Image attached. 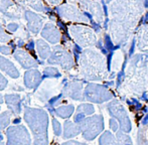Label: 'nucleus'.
<instances>
[{"label": "nucleus", "mask_w": 148, "mask_h": 145, "mask_svg": "<svg viewBox=\"0 0 148 145\" xmlns=\"http://www.w3.org/2000/svg\"><path fill=\"white\" fill-rule=\"evenodd\" d=\"M24 120L29 126L33 135L34 145H47V127H49V116L42 109L30 108L25 106L24 108Z\"/></svg>", "instance_id": "nucleus-1"}, {"label": "nucleus", "mask_w": 148, "mask_h": 145, "mask_svg": "<svg viewBox=\"0 0 148 145\" xmlns=\"http://www.w3.org/2000/svg\"><path fill=\"white\" fill-rule=\"evenodd\" d=\"M7 144L9 145H30V134L23 125H14L6 129Z\"/></svg>", "instance_id": "nucleus-2"}, {"label": "nucleus", "mask_w": 148, "mask_h": 145, "mask_svg": "<svg viewBox=\"0 0 148 145\" xmlns=\"http://www.w3.org/2000/svg\"><path fill=\"white\" fill-rule=\"evenodd\" d=\"M0 12L10 19H21V7L12 0H0Z\"/></svg>", "instance_id": "nucleus-3"}, {"label": "nucleus", "mask_w": 148, "mask_h": 145, "mask_svg": "<svg viewBox=\"0 0 148 145\" xmlns=\"http://www.w3.org/2000/svg\"><path fill=\"white\" fill-rule=\"evenodd\" d=\"M47 63L51 64V65H53V64H55V65H60L62 66V68H64V69H68V68L71 67V60L70 57H69V55H66V53L64 51H62L60 47H56L55 49H53V51L51 53V57H49V60H47Z\"/></svg>", "instance_id": "nucleus-4"}, {"label": "nucleus", "mask_w": 148, "mask_h": 145, "mask_svg": "<svg viewBox=\"0 0 148 145\" xmlns=\"http://www.w3.org/2000/svg\"><path fill=\"white\" fill-rule=\"evenodd\" d=\"M24 18L27 21V27L32 34H38L43 24L42 16L30 10H24Z\"/></svg>", "instance_id": "nucleus-5"}, {"label": "nucleus", "mask_w": 148, "mask_h": 145, "mask_svg": "<svg viewBox=\"0 0 148 145\" xmlns=\"http://www.w3.org/2000/svg\"><path fill=\"white\" fill-rule=\"evenodd\" d=\"M14 59L19 63V65L21 66L23 69H31V68H36L38 67L39 62H37L34 57H32V55H30L28 53H26L25 51L22 49H17L15 53H13Z\"/></svg>", "instance_id": "nucleus-6"}, {"label": "nucleus", "mask_w": 148, "mask_h": 145, "mask_svg": "<svg viewBox=\"0 0 148 145\" xmlns=\"http://www.w3.org/2000/svg\"><path fill=\"white\" fill-rule=\"evenodd\" d=\"M42 81L40 72L37 70H28L24 74V85L27 89H36Z\"/></svg>", "instance_id": "nucleus-7"}, {"label": "nucleus", "mask_w": 148, "mask_h": 145, "mask_svg": "<svg viewBox=\"0 0 148 145\" xmlns=\"http://www.w3.org/2000/svg\"><path fill=\"white\" fill-rule=\"evenodd\" d=\"M41 36L51 43H57L60 40V31L53 24L47 23L41 30Z\"/></svg>", "instance_id": "nucleus-8"}, {"label": "nucleus", "mask_w": 148, "mask_h": 145, "mask_svg": "<svg viewBox=\"0 0 148 145\" xmlns=\"http://www.w3.org/2000/svg\"><path fill=\"white\" fill-rule=\"evenodd\" d=\"M5 102L9 111L12 114H18L21 112V98L17 94H9L5 96Z\"/></svg>", "instance_id": "nucleus-9"}, {"label": "nucleus", "mask_w": 148, "mask_h": 145, "mask_svg": "<svg viewBox=\"0 0 148 145\" xmlns=\"http://www.w3.org/2000/svg\"><path fill=\"white\" fill-rule=\"evenodd\" d=\"M0 70L3 71L4 72H6L12 79H17L20 76L19 72L16 69L15 66L9 60L5 59L4 57H1V55H0Z\"/></svg>", "instance_id": "nucleus-10"}, {"label": "nucleus", "mask_w": 148, "mask_h": 145, "mask_svg": "<svg viewBox=\"0 0 148 145\" xmlns=\"http://www.w3.org/2000/svg\"><path fill=\"white\" fill-rule=\"evenodd\" d=\"M36 49L38 51V55L41 59L45 60L51 57V47L42 39H38L36 41Z\"/></svg>", "instance_id": "nucleus-11"}, {"label": "nucleus", "mask_w": 148, "mask_h": 145, "mask_svg": "<svg viewBox=\"0 0 148 145\" xmlns=\"http://www.w3.org/2000/svg\"><path fill=\"white\" fill-rule=\"evenodd\" d=\"M16 1L21 3L24 6L33 8L36 11L45 12V6L42 4V0H16Z\"/></svg>", "instance_id": "nucleus-12"}, {"label": "nucleus", "mask_w": 148, "mask_h": 145, "mask_svg": "<svg viewBox=\"0 0 148 145\" xmlns=\"http://www.w3.org/2000/svg\"><path fill=\"white\" fill-rule=\"evenodd\" d=\"M12 113L10 111H5L0 114V130H3L9 125Z\"/></svg>", "instance_id": "nucleus-13"}, {"label": "nucleus", "mask_w": 148, "mask_h": 145, "mask_svg": "<svg viewBox=\"0 0 148 145\" xmlns=\"http://www.w3.org/2000/svg\"><path fill=\"white\" fill-rule=\"evenodd\" d=\"M73 110H74V107L73 106H64V107H60V108L57 109L55 112L60 117L66 118L73 113Z\"/></svg>", "instance_id": "nucleus-14"}, {"label": "nucleus", "mask_w": 148, "mask_h": 145, "mask_svg": "<svg viewBox=\"0 0 148 145\" xmlns=\"http://www.w3.org/2000/svg\"><path fill=\"white\" fill-rule=\"evenodd\" d=\"M74 129L75 128H74V126H73L72 123H70V122H66V123H64V138H69L73 135H76L78 132L74 131Z\"/></svg>", "instance_id": "nucleus-15"}, {"label": "nucleus", "mask_w": 148, "mask_h": 145, "mask_svg": "<svg viewBox=\"0 0 148 145\" xmlns=\"http://www.w3.org/2000/svg\"><path fill=\"white\" fill-rule=\"evenodd\" d=\"M60 76V72L56 68H47L43 71V78H58Z\"/></svg>", "instance_id": "nucleus-16"}, {"label": "nucleus", "mask_w": 148, "mask_h": 145, "mask_svg": "<svg viewBox=\"0 0 148 145\" xmlns=\"http://www.w3.org/2000/svg\"><path fill=\"white\" fill-rule=\"evenodd\" d=\"M9 40H10V36L8 34H6L3 26L0 24V42H6V41H9Z\"/></svg>", "instance_id": "nucleus-17"}, {"label": "nucleus", "mask_w": 148, "mask_h": 145, "mask_svg": "<svg viewBox=\"0 0 148 145\" xmlns=\"http://www.w3.org/2000/svg\"><path fill=\"white\" fill-rule=\"evenodd\" d=\"M7 85H8V82H7V80H6V78L2 74H0V91L4 90V89L7 87Z\"/></svg>", "instance_id": "nucleus-18"}, {"label": "nucleus", "mask_w": 148, "mask_h": 145, "mask_svg": "<svg viewBox=\"0 0 148 145\" xmlns=\"http://www.w3.org/2000/svg\"><path fill=\"white\" fill-rule=\"evenodd\" d=\"M53 131H55L56 135H60V125L56 119L53 120Z\"/></svg>", "instance_id": "nucleus-19"}, {"label": "nucleus", "mask_w": 148, "mask_h": 145, "mask_svg": "<svg viewBox=\"0 0 148 145\" xmlns=\"http://www.w3.org/2000/svg\"><path fill=\"white\" fill-rule=\"evenodd\" d=\"M0 53H3V55H9V53H11V47H6V45H1L0 47Z\"/></svg>", "instance_id": "nucleus-20"}, {"label": "nucleus", "mask_w": 148, "mask_h": 145, "mask_svg": "<svg viewBox=\"0 0 148 145\" xmlns=\"http://www.w3.org/2000/svg\"><path fill=\"white\" fill-rule=\"evenodd\" d=\"M18 27H19V25H18L17 23H9L7 25V29L9 30L10 32H15L16 30L18 29Z\"/></svg>", "instance_id": "nucleus-21"}, {"label": "nucleus", "mask_w": 148, "mask_h": 145, "mask_svg": "<svg viewBox=\"0 0 148 145\" xmlns=\"http://www.w3.org/2000/svg\"><path fill=\"white\" fill-rule=\"evenodd\" d=\"M0 145H4V142H3V135H2L1 132H0Z\"/></svg>", "instance_id": "nucleus-22"}, {"label": "nucleus", "mask_w": 148, "mask_h": 145, "mask_svg": "<svg viewBox=\"0 0 148 145\" xmlns=\"http://www.w3.org/2000/svg\"><path fill=\"white\" fill-rule=\"evenodd\" d=\"M47 1H49L51 3H53V4H58L60 0H47Z\"/></svg>", "instance_id": "nucleus-23"}, {"label": "nucleus", "mask_w": 148, "mask_h": 145, "mask_svg": "<svg viewBox=\"0 0 148 145\" xmlns=\"http://www.w3.org/2000/svg\"><path fill=\"white\" fill-rule=\"evenodd\" d=\"M22 45H23V41H21V40L18 41V47H22Z\"/></svg>", "instance_id": "nucleus-24"}, {"label": "nucleus", "mask_w": 148, "mask_h": 145, "mask_svg": "<svg viewBox=\"0 0 148 145\" xmlns=\"http://www.w3.org/2000/svg\"><path fill=\"white\" fill-rule=\"evenodd\" d=\"M3 97L1 96V95H0V104H2V103H3Z\"/></svg>", "instance_id": "nucleus-25"}, {"label": "nucleus", "mask_w": 148, "mask_h": 145, "mask_svg": "<svg viewBox=\"0 0 148 145\" xmlns=\"http://www.w3.org/2000/svg\"><path fill=\"white\" fill-rule=\"evenodd\" d=\"M0 109H1V107H0Z\"/></svg>", "instance_id": "nucleus-26"}]
</instances>
